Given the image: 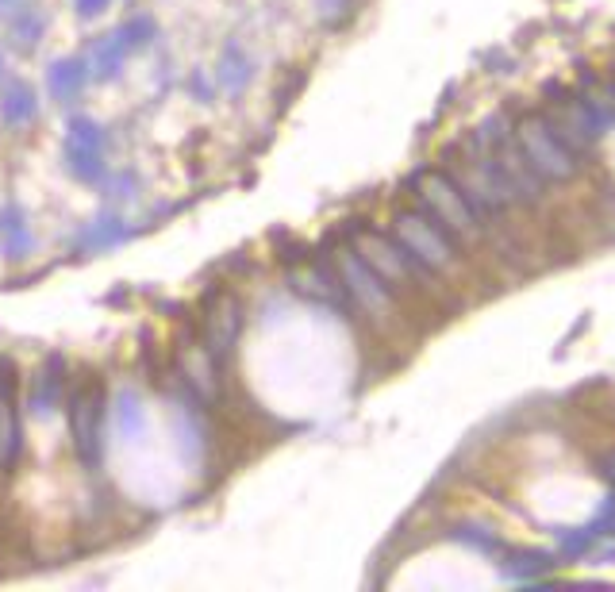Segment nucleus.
<instances>
[{"label":"nucleus","instance_id":"16","mask_svg":"<svg viewBox=\"0 0 615 592\" xmlns=\"http://www.w3.org/2000/svg\"><path fill=\"white\" fill-rule=\"evenodd\" d=\"M108 4H112V0H77V16H81V20H93V16H100Z\"/></svg>","mask_w":615,"mask_h":592},{"label":"nucleus","instance_id":"10","mask_svg":"<svg viewBox=\"0 0 615 592\" xmlns=\"http://www.w3.org/2000/svg\"><path fill=\"white\" fill-rule=\"evenodd\" d=\"M20 416H16V404H12V385L0 393V469L12 466L20 458Z\"/></svg>","mask_w":615,"mask_h":592},{"label":"nucleus","instance_id":"9","mask_svg":"<svg viewBox=\"0 0 615 592\" xmlns=\"http://www.w3.org/2000/svg\"><path fill=\"white\" fill-rule=\"evenodd\" d=\"M35 112H39V100H35V89H31L27 81L4 85V93H0V120H4V124L24 127L35 120Z\"/></svg>","mask_w":615,"mask_h":592},{"label":"nucleus","instance_id":"8","mask_svg":"<svg viewBox=\"0 0 615 592\" xmlns=\"http://www.w3.org/2000/svg\"><path fill=\"white\" fill-rule=\"evenodd\" d=\"M89 81V62L85 58H58L47 70V85L54 100H74Z\"/></svg>","mask_w":615,"mask_h":592},{"label":"nucleus","instance_id":"5","mask_svg":"<svg viewBox=\"0 0 615 592\" xmlns=\"http://www.w3.org/2000/svg\"><path fill=\"white\" fill-rule=\"evenodd\" d=\"M339 273H343L350 296H354L366 312H385V308H389V289H385V281L369 270L358 254H343V258H339Z\"/></svg>","mask_w":615,"mask_h":592},{"label":"nucleus","instance_id":"17","mask_svg":"<svg viewBox=\"0 0 615 592\" xmlns=\"http://www.w3.org/2000/svg\"><path fill=\"white\" fill-rule=\"evenodd\" d=\"M24 0H0V12H12V8H20Z\"/></svg>","mask_w":615,"mask_h":592},{"label":"nucleus","instance_id":"13","mask_svg":"<svg viewBox=\"0 0 615 592\" xmlns=\"http://www.w3.org/2000/svg\"><path fill=\"white\" fill-rule=\"evenodd\" d=\"M116 239H123V223L120 220H100L89 227V235L81 239V247H108V243H116Z\"/></svg>","mask_w":615,"mask_h":592},{"label":"nucleus","instance_id":"12","mask_svg":"<svg viewBox=\"0 0 615 592\" xmlns=\"http://www.w3.org/2000/svg\"><path fill=\"white\" fill-rule=\"evenodd\" d=\"M123 39H127V47H147L150 39L158 35V24L150 20V16H135V20H127V24H120Z\"/></svg>","mask_w":615,"mask_h":592},{"label":"nucleus","instance_id":"4","mask_svg":"<svg viewBox=\"0 0 615 592\" xmlns=\"http://www.w3.org/2000/svg\"><path fill=\"white\" fill-rule=\"evenodd\" d=\"M239 327H243V308L231 293L212 296L208 304V316H204V339L212 354H227L235 339H239Z\"/></svg>","mask_w":615,"mask_h":592},{"label":"nucleus","instance_id":"6","mask_svg":"<svg viewBox=\"0 0 615 592\" xmlns=\"http://www.w3.org/2000/svg\"><path fill=\"white\" fill-rule=\"evenodd\" d=\"M31 247H35V239H31L24 208L20 204H4L0 208V250H4V258L8 262H24Z\"/></svg>","mask_w":615,"mask_h":592},{"label":"nucleus","instance_id":"18","mask_svg":"<svg viewBox=\"0 0 615 592\" xmlns=\"http://www.w3.org/2000/svg\"><path fill=\"white\" fill-rule=\"evenodd\" d=\"M0 70H4V58H0Z\"/></svg>","mask_w":615,"mask_h":592},{"label":"nucleus","instance_id":"14","mask_svg":"<svg viewBox=\"0 0 615 592\" xmlns=\"http://www.w3.org/2000/svg\"><path fill=\"white\" fill-rule=\"evenodd\" d=\"M43 27H47V20L39 16V12H27V16H20V24H16V43L20 47H35L39 43V35H43Z\"/></svg>","mask_w":615,"mask_h":592},{"label":"nucleus","instance_id":"7","mask_svg":"<svg viewBox=\"0 0 615 592\" xmlns=\"http://www.w3.org/2000/svg\"><path fill=\"white\" fill-rule=\"evenodd\" d=\"M127 39H123V31H108V35H100L97 47H93V58H89V74L97 77V81H116L123 70V62H127Z\"/></svg>","mask_w":615,"mask_h":592},{"label":"nucleus","instance_id":"2","mask_svg":"<svg viewBox=\"0 0 615 592\" xmlns=\"http://www.w3.org/2000/svg\"><path fill=\"white\" fill-rule=\"evenodd\" d=\"M66 166L81 181L104 177V131L89 116H74L66 127Z\"/></svg>","mask_w":615,"mask_h":592},{"label":"nucleus","instance_id":"1","mask_svg":"<svg viewBox=\"0 0 615 592\" xmlns=\"http://www.w3.org/2000/svg\"><path fill=\"white\" fill-rule=\"evenodd\" d=\"M100 408H104V396L97 385H81L70 396V439L77 458L89 469L100 466Z\"/></svg>","mask_w":615,"mask_h":592},{"label":"nucleus","instance_id":"15","mask_svg":"<svg viewBox=\"0 0 615 592\" xmlns=\"http://www.w3.org/2000/svg\"><path fill=\"white\" fill-rule=\"evenodd\" d=\"M246 74H250V70H246ZM246 74H243V62H239V50L231 47L220 62V81L227 85V89H239V85L246 81Z\"/></svg>","mask_w":615,"mask_h":592},{"label":"nucleus","instance_id":"11","mask_svg":"<svg viewBox=\"0 0 615 592\" xmlns=\"http://www.w3.org/2000/svg\"><path fill=\"white\" fill-rule=\"evenodd\" d=\"M116 427L123 431V439H135L143 431V408H139V396L123 393L116 404Z\"/></svg>","mask_w":615,"mask_h":592},{"label":"nucleus","instance_id":"3","mask_svg":"<svg viewBox=\"0 0 615 592\" xmlns=\"http://www.w3.org/2000/svg\"><path fill=\"white\" fill-rule=\"evenodd\" d=\"M396 243L416 258V266H446V258H450L443 231L423 216H400L396 220Z\"/></svg>","mask_w":615,"mask_h":592}]
</instances>
